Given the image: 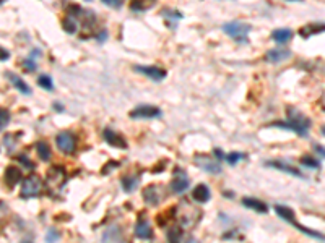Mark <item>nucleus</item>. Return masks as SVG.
<instances>
[{"label":"nucleus","mask_w":325,"mask_h":243,"mask_svg":"<svg viewBox=\"0 0 325 243\" xmlns=\"http://www.w3.org/2000/svg\"><path fill=\"white\" fill-rule=\"evenodd\" d=\"M286 115H288L286 122H275L273 127L296 131L299 136H307V133H309V128H311V120L294 107H288Z\"/></svg>","instance_id":"obj_1"},{"label":"nucleus","mask_w":325,"mask_h":243,"mask_svg":"<svg viewBox=\"0 0 325 243\" xmlns=\"http://www.w3.org/2000/svg\"><path fill=\"white\" fill-rule=\"evenodd\" d=\"M67 183V172L62 165H54L49 169L46 175V191L52 198H57L61 195L62 188Z\"/></svg>","instance_id":"obj_2"},{"label":"nucleus","mask_w":325,"mask_h":243,"mask_svg":"<svg viewBox=\"0 0 325 243\" xmlns=\"http://www.w3.org/2000/svg\"><path fill=\"white\" fill-rule=\"evenodd\" d=\"M176 217L181 224V227L192 229L200 221V217H202V211L194 207L192 204L186 203V201H182V203L176 207Z\"/></svg>","instance_id":"obj_3"},{"label":"nucleus","mask_w":325,"mask_h":243,"mask_svg":"<svg viewBox=\"0 0 325 243\" xmlns=\"http://www.w3.org/2000/svg\"><path fill=\"white\" fill-rule=\"evenodd\" d=\"M223 31L226 32L229 38L238 41V43H247V38L251 34L252 26L249 23H243V21H229L226 24H223Z\"/></svg>","instance_id":"obj_4"},{"label":"nucleus","mask_w":325,"mask_h":243,"mask_svg":"<svg viewBox=\"0 0 325 243\" xmlns=\"http://www.w3.org/2000/svg\"><path fill=\"white\" fill-rule=\"evenodd\" d=\"M41 191H43V180H41V177H38L36 173H31L21 183L20 196L24 198V199L38 198L41 195Z\"/></svg>","instance_id":"obj_5"},{"label":"nucleus","mask_w":325,"mask_h":243,"mask_svg":"<svg viewBox=\"0 0 325 243\" xmlns=\"http://www.w3.org/2000/svg\"><path fill=\"white\" fill-rule=\"evenodd\" d=\"M55 145L64 154H73L77 151V138L70 131H62L55 136Z\"/></svg>","instance_id":"obj_6"},{"label":"nucleus","mask_w":325,"mask_h":243,"mask_svg":"<svg viewBox=\"0 0 325 243\" xmlns=\"http://www.w3.org/2000/svg\"><path fill=\"white\" fill-rule=\"evenodd\" d=\"M194 161H195L197 167H200V169L208 172V173H213V175L221 173V165L215 157H210L206 154H197Z\"/></svg>","instance_id":"obj_7"},{"label":"nucleus","mask_w":325,"mask_h":243,"mask_svg":"<svg viewBox=\"0 0 325 243\" xmlns=\"http://www.w3.org/2000/svg\"><path fill=\"white\" fill-rule=\"evenodd\" d=\"M130 119L133 120H137V119H158V117H161L163 112H161V109H158L155 106H138L135 107L133 111H130Z\"/></svg>","instance_id":"obj_8"},{"label":"nucleus","mask_w":325,"mask_h":243,"mask_svg":"<svg viewBox=\"0 0 325 243\" xmlns=\"http://www.w3.org/2000/svg\"><path fill=\"white\" fill-rule=\"evenodd\" d=\"M143 199L148 206H158L164 199V188L160 185H150L143 190Z\"/></svg>","instance_id":"obj_9"},{"label":"nucleus","mask_w":325,"mask_h":243,"mask_svg":"<svg viewBox=\"0 0 325 243\" xmlns=\"http://www.w3.org/2000/svg\"><path fill=\"white\" fill-rule=\"evenodd\" d=\"M171 188L174 193H184V191L189 188V177L187 173L182 169H176L174 170V179L171 182Z\"/></svg>","instance_id":"obj_10"},{"label":"nucleus","mask_w":325,"mask_h":243,"mask_svg":"<svg viewBox=\"0 0 325 243\" xmlns=\"http://www.w3.org/2000/svg\"><path fill=\"white\" fill-rule=\"evenodd\" d=\"M135 72L145 75L150 80L153 81H163L166 78V70L160 68V66H146V65H137L135 66Z\"/></svg>","instance_id":"obj_11"},{"label":"nucleus","mask_w":325,"mask_h":243,"mask_svg":"<svg viewBox=\"0 0 325 243\" xmlns=\"http://www.w3.org/2000/svg\"><path fill=\"white\" fill-rule=\"evenodd\" d=\"M103 136H104V140H106V143L111 145V146H114V148H121V149H126V148H127L126 138H124L122 135H119L117 131H114L112 128H106L104 133H103Z\"/></svg>","instance_id":"obj_12"},{"label":"nucleus","mask_w":325,"mask_h":243,"mask_svg":"<svg viewBox=\"0 0 325 243\" xmlns=\"http://www.w3.org/2000/svg\"><path fill=\"white\" fill-rule=\"evenodd\" d=\"M5 77L8 78V81L12 83L13 85V88L16 89V91H20L21 94H24V96H29L31 94V88L26 85V83H24L20 77H16L15 73H12V72H7L5 73Z\"/></svg>","instance_id":"obj_13"},{"label":"nucleus","mask_w":325,"mask_h":243,"mask_svg":"<svg viewBox=\"0 0 325 243\" xmlns=\"http://www.w3.org/2000/svg\"><path fill=\"white\" fill-rule=\"evenodd\" d=\"M291 57V52L286 49H272L267 52L265 58L269 60L270 63H280V62H285Z\"/></svg>","instance_id":"obj_14"},{"label":"nucleus","mask_w":325,"mask_h":243,"mask_svg":"<svg viewBox=\"0 0 325 243\" xmlns=\"http://www.w3.org/2000/svg\"><path fill=\"white\" fill-rule=\"evenodd\" d=\"M212 198V191L210 188H208L205 183H200V185H197L192 191V199L197 201V203H208Z\"/></svg>","instance_id":"obj_15"},{"label":"nucleus","mask_w":325,"mask_h":243,"mask_svg":"<svg viewBox=\"0 0 325 243\" xmlns=\"http://www.w3.org/2000/svg\"><path fill=\"white\" fill-rule=\"evenodd\" d=\"M135 237L140 240H152L153 238V229L146 221H138L135 225Z\"/></svg>","instance_id":"obj_16"},{"label":"nucleus","mask_w":325,"mask_h":243,"mask_svg":"<svg viewBox=\"0 0 325 243\" xmlns=\"http://www.w3.org/2000/svg\"><path fill=\"white\" fill-rule=\"evenodd\" d=\"M265 165H269V167H275V169H278V170H283V172H286L289 175H294V177H299V179H303L304 175L299 172L296 167L293 165H288L286 162H283V161H269V162H265Z\"/></svg>","instance_id":"obj_17"},{"label":"nucleus","mask_w":325,"mask_h":243,"mask_svg":"<svg viewBox=\"0 0 325 243\" xmlns=\"http://www.w3.org/2000/svg\"><path fill=\"white\" fill-rule=\"evenodd\" d=\"M243 204L247 209H252L255 213H260V214H267L269 213V206H267L263 201L260 199H255V198H244L243 199Z\"/></svg>","instance_id":"obj_18"},{"label":"nucleus","mask_w":325,"mask_h":243,"mask_svg":"<svg viewBox=\"0 0 325 243\" xmlns=\"http://www.w3.org/2000/svg\"><path fill=\"white\" fill-rule=\"evenodd\" d=\"M293 31L288 29V28H278V29H275L272 32V39L275 41V43H278V44H286L289 43L291 39H293Z\"/></svg>","instance_id":"obj_19"},{"label":"nucleus","mask_w":325,"mask_h":243,"mask_svg":"<svg viewBox=\"0 0 325 243\" xmlns=\"http://www.w3.org/2000/svg\"><path fill=\"white\" fill-rule=\"evenodd\" d=\"M122 241V232L117 225H111L103 233V243H121Z\"/></svg>","instance_id":"obj_20"},{"label":"nucleus","mask_w":325,"mask_h":243,"mask_svg":"<svg viewBox=\"0 0 325 243\" xmlns=\"http://www.w3.org/2000/svg\"><path fill=\"white\" fill-rule=\"evenodd\" d=\"M21 180V170L18 169V167H7V170H5V183H8V187L13 188L16 183H20Z\"/></svg>","instance_id":"obj_21"},{"label":"nucleus","mask_w":325,"mask_h":243,"mask_svg":"<svg viewBox=\"0 0 325 243\" xmlns=\"http://www.w3.org/2000/svg\"><path fill=\"white\" fill-rule=\"evenodd\" d=\"M275 211H277V214L281 217V219H285L286 222L293 224L296 221V216H294V211L288 206H281V204H277L275 206Z\"/></svg>","instance_id":"obj_22"},{"label":"nucleus","mask_w":325,"mask_h":243,"mask_svg":"<svg viewBox=\"0 0 325 243\" xmlns=\"http://www.w3.org/2000/svg\"><path fill=\"white\" fill-rule=\"evenodd\" d=\"M36 153H38L41 161H51V157H52V151H51V148H49V145L46 143V141H38V143H36Z\"/></svg>","instance_id":"obj_23"},{"label":"nucleus","mask_w":325,"mask_h":243,"mask_svg":"<svg viewBox=\"0 0 325 243\" xmlns=\"http://www.w3.org/2000/svg\"><path fill=\"white\" fill-rule=\"evenodd\" d=\"M323 31V24H309V26H304L301 28V31H299V34H301V38L307 39L311 38L312 34H317V32H322Z\"/></svg>","instance_id":"obj_24"},{"label":"nucleus","mask_w":325,"mask_h":243,"mask_svg":"<svg viewBox=\"0 0 325 243\" xmlns=\"http://www.w3.org/2000/svg\"><path fill=\"white\" fill-rule=\"evenodd\" d=\"M137 185H138V177H135V175H127V177L122 179V188L124 191H127V193H132V191L137 188Z\"/></svg>","instance_id":"obj_25"},{"label":"nucleus","mask_w":325,"mask_h":243,"mask_svg":"<svg viewBox=\"0 0 325 243\" xmlns=\"http://www.w3.org/2000/svg\"><path fill=\"white\" fill-rule=\"evenodd\" d=\"M62 28L65 32H69V34H77L78 32V23L75 21L73 18H70V16H65V18L62 20Z\"/></svg>","instance_id":"obj_26"},{"label":"nucleus","mask_w":325,"mask_h":243,"mask_svg":"<svg viewBox=\"0 0 325 243\" xmlns=\"http://www.w3.org/2000/svg\"><path fill=\"white\" fill-rule=\"evenodd\" d=\"M38 85L46 89V91H52L54 89V83H52V78L49 77V75H41V77L38 78Z\"/></svg>","instance_id":"obj_27"},{"label":"nucleus","mask_w":325,"mask_h":243,"mask_svg":"<svg viewBox=\"0 0 325 243\" xmlns=\"http://www.w3.org/2000/svg\"><path fill=\"white\" fill-rule=\"evenodd\" d=\"M182 240V230L181 227H172L168 230V241L169 243H181Z\"/></svg>","instance_id":"obj_28"},{"label":"nucleus","mask_w":325,"mask_h":243,"mask_svg":"<svg viewBox=\"0 0 325 243\" xmlns=\"http://www.w3.org/2000/svg\"><path fill=\"white\" fill-rule=\"evenodd\" d=\"M301 164L304 167H309V169H319V167H320L319 161H317V159H314L312 156H303L301 157Z\"/></svg>","instance_id":"obj_29"},{"label":"nucleus","mask_w":325,"mask_h":243,"mask_svg":"<svg viewBox=\"0 0 325 243\" xmlns=\"http://www.w3.org/2000/svg\"><path fill=\"white\" fill-rule=\"evenodd\" d=\"M224 159H226L229 165H236L239 161H243V159H246V154H244V153H229V154L224 156Z\"/></svg>","instance_id":"obj_30"},{"label":"nucleus","mask_w":325,"mask_h":243,"mask_svg":"<svg viewBox=\"0 0 325 243\" xmlns=\"http://www.w3.org/2000/svg\"><path fill=\"white\" fill-rule=\"evenodd\" d=\"M153 5H155V2H132L130 8L135 12H145L148 8H152Z\"/></svg>","instance_id":"obj_31"},{"label":"nucleus","mask_w":325,"mask_h":243,"mask_svg":"<svg viewBox=\"0 0 325 243\" xmlns=\"http://www.w3.org/2000/svg\"><path fill=\"white\" fill-rule=\"evenodd\" d=\"M161 16L163 18H172V20H182V13L174 10V8H164V10L161 12Z\"/></svg>","instance_id":"obj_32"},{"label":"nucleus","mask_w":325,"mask_h":243,"mask_svg":"<svg viewBox=\"0 0 325 243\" xmlns=\"http://www.w3.org/2000/svg\"><path fill=\"white\" fill-rule=\"evenodd\" d=\"M8 123H10V112L0 107V130H4Z\"/></svg>","instance_id":"obj_33"},{"label":"nucleus","mask_w":325,"mask_h":243,"mask_svg":"<svg viewBox=\"0 0 325 243\" xmlns=\"http://www.w3.org/2000/svg\"><path fill=\"white\" fill-rule=\"evenodd\" d=\"M61 238V232L57 229H49L46 233V243H55Z\"/></svg>","instance_id":"obj_34"},{"label":"nucleus","mask_w":325,"mask_h":243,"mask_svg":"<svg viewBox=\"0 0 325 243\" xmlns=\"http://www.w3.org/2000/svg\"><path fill=\"white\" fill-rule=\"evenodd\" d=\"M23 66H24V70H26L28 73H33V72H36V68H38V65H36V62L33 60V58L29 57V58H24L23 60Z\"/></svg>","instance_id":"obj_35"},{"label":"nucleus","mask_w":325,"mask_h":243,"mask_svg":"<svg viewBox=\"0 0 325 243\" xmlns=\"http://www.w3.org/2000/svg\"><path fill=\"white\" fill-rule=\"evenodd\" d=\"M16 136H12V135H7L5 138H4V143H5V146H7V149H8V153H13V149H15V140Z\"/></svg>","instance_id":"obj_36"},{"label":"nucleus","mask_w":325,"mask_h":243,"mask_svg":"<svg viewBox=\"0 0 325 243\" xmlns=\"http://www.w3.org/2000/svg\"><path fill=\"white\" fill-rule=\"evenodd\" d=\"M18 161H20L24 167H28V169H35V164H33L26 156H18Z\"/></svg>","instance_id":"obj_37"},{"label":"nucleus","mask_w":325,"mask_h":243,"mask_svg":"<svg viewBox=\"0 0 325 243\" xmlns=\"http://www.w3.org/2000/svg\"><path fill=\"white\" fill-rule=\"evenodd\" d=\"M103 4H104L106 7H112V8H121V7H122L121 0H103Z\"/></svg>","instance_id":"obj_38"},{"label":"nucleus","mask_w":325,"mask_h":243,"mask_svg":"<svg viewBox=\"0 0 325 243\" xmlns=\"http://www.w3.org/2000/svg\"><path fill=\"white\" fill-rule=\"evenodd\" d=\"M8 58H10V52H8L7 49L0 47V62H5V60H8Z\"/></svg>","instance_id":"obj_39"},{"label":"nucleus","mask_w":325,"mask_h":243,"mask_svg":"<svg viewBox=\"0 0 325 243\" xmlns=\"http://www.w3.org/2000/svg\"><path fill=\"white\" fill-rule=\"evenodd\" d=\"M106 38H107V32H106V31H101V32H99V34L96 36V39L99 41V43H104Z\"/></svg>","instance_id":"obj_40"},{"label":"nucleus","mask_w":325,"mask_h":243,"mask_svg":"<svg viewBox=\"0 0 325 243\" xmlns=\"http://www.w3.org/2000/svg\"><path fill=\"white\" fill-rule=\"evenodd\" d=\"M54 111H57V112H64V107H62V104H59V102H54Z\"/></svg>","instance_id":"obj_41"},{"label":"nucleus","mask_w":325,"mask_h":243,"mask_svg":"<svg viewBox=\"0 0 325 243\" xmlns=\"http://www.w3.org/2000/svg\"><path fill=\"white\" fill-rule=\"evenodd\" d=\"M315 151H317V153L320 154V157H323V148H322L320 145H317V146H315Z\"/></svg>","instance_id":"obj_42"},{"label":"nucleus","mask_w":325,"mask_h":243,"mask_svg":"<svg viewBox=\"0 0 325 243\" xmlns=\"http://www.w3.org/2000/svg\"><path fill=\"white\" fill-rule=\"evenodd\" d=\"M164 164H166V162H160V165H163V169H164ZM158 169H160V167H155V169H153L152 172H153V173H158Z\"/></svg>","instance_id":"obj_43"},{"label":"nucleus","mask_w":325,"mask_h":243,"mask_svg":"<svg viewBox=\"0 0 325 243\" xmlns=\"http://www.w3.org/2000/svg\"><path fill=\"white\" fill-rule=\"evenodd\" d=\"M187 243H198V240H195V238H192V237H190V238L187 240Z\"/></svg>","instance_id":"obj_44"},{"label":"nucleus","mask_w":325,"mask_h":243,"mask_svg":"<svg viewBox=\"0 0 325 243\" xmlns=\"http://www.w3.org/2000/svg\"><path fill=\"white\" fill-rule=\"evenodd\" d=\"M224 196H226V198H232V193H231V191H229V193H228V191H224Z\"/></svg>","instance_id":"obj_45"},{"label":"nucleus","mask_w":325,"mask_h":243,"mask_svg":"<svg viewBox=\"0 0 325 243\" xmlns=\"http://www.w3.org/2000/svg\"><path fill=\"white\" fill-rule=\"evenodd\" d=\"M24 243H31V241H24Z\"/></svg>","instance_id":"obj_46"}]
</instances>
